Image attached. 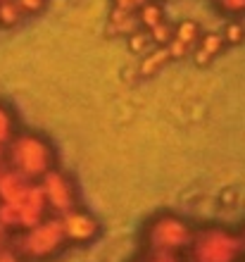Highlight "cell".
I'll use <instances>...</instances> for the list:
<instances>
[{"instance_id":"52a82bcc","label":"cell","mask_w":245,"mask_h":262,"mask_svg":"<svg viewBox=\"0 0 245 262\" xmlns=\"http://www.w3.org/2000/svg\"><path fill=\"white\" fill-rule=\"evenodd\" d=\"M200 36H203V29H200V24H197L195 19L179 21L176 29H174V38H171V43L167 46L171 60H174V57L179 60V57L193 55V50H195Z\"/></svg>"},{"instance_id":"d6986e66","label":"cell","mask_w":245,"mask_h":262,"mask_svg":"<svg viewBox=\"0 0 245 262\" xmlns=\"http://www.w3.org/2000/svg\"><path fill=\"white\" fill-rule=\"evenodd\" d=\"M0 262H27L14 250V246H0Z\"/></svg>"},{"instance_id":"2e32d148","label":"cell","mask_w":245,"mask_h":262,"mask_svg":"<svg viewBox=\"0 0 245 262\" xmlns=\"http://www.w3.org/2000/svg\"><path fill=\"white\" fill-rule=\"evenodd\" d=\"M136 262H186L181 255H164V253H150L145 250L143 257H138Z\"/></svg>"},{"instance_id":"7c38bea8","label":"cell","mask_w":245,"mask_h":262,"mask_svg":"<svg viewBox=\"0 0 245 262\" xmlns=\"http://www.w3.org/2000/svg\"><path fill=\"white\" fill-rule=\"evenodd\" d=\"M126 46H129L131 55H138V57L148 55L150 50H155V48H157L148 29H138V31H136L133 36H129V38H126Z\"/></svg>"},{"instance_id":"ac0fdd59","label":"cell","mask_w":245,"mask_h":262,"mask_svg":"<svg viewBox=\"0 0 245 262\" xmlns=\"http://www.w3.org/2000/svg\"><path fill=\"white\" fill-rule=\"evenodd\" d=\"M19 3V7L24 10V14H36V12H41L43 7L48 5V0H17Z\"/></svg>"},{"instance_id":"9c48e42d","label":"cell","mask_w":245,"mask_h":262,"mask_svg":"<svg viewBox=\"0 0 245 262\" xmlns=\"http://www.w3.org/2000/svg\"><path fill=\"white\" fill-rule=\"evenodd\" d=\"M226 41L221 34H214V31H207V34L200 36V41H197L195 50H193V60H195V64H210L214 57L224 50Z\"/></svg>"},{"instance_id":"3957f363","label":"cell","mask_w":245,"mask_h":262,"mask_svg":"<svg viewBox=\"0 0 245 262\" xmlns=\"http://www.w3.org/2000/svg\"><path fill=\"white\" fill-rule=\"evenodd\" d=\"M64 243H69L67 234H64L62 220L55 214V217L36 222L34 227L24 231H17L12 246L24 260H50L60 253Z\"/></svg>"},{"instance_id":"7a4b0ae2","label":"cell","mask_w":245,"mask_h":262,"mask_svg":"<svg viewBox=\"0 0 245 262\" xmlns=\"http://www.w3.org/2000/svg\"><path fill=\"white\" fill-rule=\"evenodd\" d=\"M195 229L179 214L160 212L145 224L143 243L150 253H164V255H181L188 250Z\"/></svg>"},{"instance_id":"e0dca14e","label":"cell","mask_w":245,"mask_h":262,"mask_svg":"<svg viewBox=\"0 0 245 262\" xmlns=\"http://www.w3.org/2000/svg\"><path fill=\"white\" fill-rule=\"evenodd\" d=\"M217 5L229 14H243L245 12V0H217Z\"/></svg>"},{"instance_id":"4fadbf2b","label":"cell","mask_w":245,"mask_h":262,"mask_svg":"<svg viewBox=\"0 0 245 262\" xmlns=\"http://www.w3.org/2000/svg\"><path fill=\"white\" fill-rule=\"evenodd\" d=\"M138 19H141L143 29H152V27H157V24L167 21L162 3H160V0H150L148 5H143V10L138 12Z\"/></svg>"},{"instance_id":"ffe728a7","label":"cell","mask_w":245,"mask_h":262,"mask_svg":"<svg viewBox=\"0 0 245 262\" xmlns=\"http://www.w3.org/2000/svg\"><path fill=\"white\" fill-rule=\"evenodd\" d=\"M243 248H245V234H243Z\"/></svg>"},{"instance_id":"6da1fadb","label":"cell","mask_w":245,"mask_h":262,"mask_svg":"<svg viewBox=\"0 0 245 262\" xmlns=\"http://www.w3.org/2000/svg\"><path fill=\"white\" fill-rule=\"evenodd\" d=\"M7 167L27 181H41L55 169L53 145L36 131H19L7 148Z\"/></svg>"},{"instance_id":"5b68a950","label":"cell","mask_w":245,"mask_h":262,"mask_svg":"<svg viewBox=\"0 0 245 262\" xmlns=\"http://www.w3.org/2000/svg\"><path fill=\"white\" fill-rule=\"evenodd\" d=\"M41 191L46 195V203H48V210H55L57 217L72 212L74 207H79V193L74 188V181L69 179L64 172L60 169H53L50 174H46L41 179Z\"/></svg>"},{"instance_id":"8fae6325","label":"cell","mask_w":245,"mask_h":262,"mask_svg":"<svg viewBox=\"0 0 245 262\" xmlns=\"http://www.w3.org/2000/svg\"><path fill=\"white\" fill-rule=\"evenodd\" d=\"M19 131H17V122H14V115L10 112V107L0 103V158L7 152L10 143L14 141Z\"/></svg>"},{"instance_id":"5bb4252c","label":"cell","mask_w":245,"mask_h":262,"mask_svg":"<svg viewBox=\"0 0 245 262\" xmlns=\"http://www.w3.org/2000/svg\"><path fill=\"white\" fill-rule=\"evenodd\" d=\"M24 17L27 14H24V10L19 7L17 0H0V27H17Z\"/></svg>"},{"instance_id":"ba28073f","label":"cell","mask_w":245,"mask_h":262,"mask_svg":"<svg viewBox=\"0 0 245 262\" xmlns=\"http://www.w3.org/2000/svg\"><path fill=\"white\" fill-rule=\"evenodd\" d=\"M138 29H143L141 19H138V14L133 12H124L119 7H115L107 17V34L109 36H124V38H129L138 31Z\"/></svg>"},{"instance_id":"8992f818","label":"cell","mask_w":245,"mask_h":262,"mask_svg":"<svg viewBox=\"0 0 245 262\" xmlns=\"http://www.w3.org/2000/svg\"><path fill=\"white\" fill-rule=\"evenodd\" d=\"M62 227H64V234H67V241L72 243H88L93 241L100 231V224L91 212L81 210V207H74L72 212L62 214Z\"/></svg>"},{"instance_id":"9a60e30c","label":"cell","mask_w":245,"mask_h":262,"mask_svg":"<svg viewBox=\"0 0 245 262\" xmlns=\"http://www.w3.org/2000/svg\"><path fill=\"white\" fill-rule=\"evenodd\" d=\"M221 36H224L226 46H238V43L245 38V29L240 21H229L224 27V31H221Z\"/></svg>"},{"instance_id":"30bf717a","label":"cell","mask_w":245,"mask_h":262,"mask_svg":"<svg viewBox=\"0 0 245 262\" xmlns=\"http://www.w3.org/2000/svg\"><path fill=\"white\" fill-rule=\"evenodd\" d=\"M171 55L167 48H155L150 50L148 55L141 57V62H138V72H141V76H152L157 74V72H162L167 64H169Z\"/></svg>"},{"instance_id":"277c9868","label":"cell","mask_w":245,"mask_h":262,"mask_svg":"<svg viewBox=\"0 0 245 262\" xmlns=\"http://www.w3.org/2000/svg\"><path fill=\"white\" fill-rule=\"evenodd\" d=\"M243 250V238L229 229L205 227L193 231V241L188 246L191 262H236Z\"/></svg>"}]
</instances>
